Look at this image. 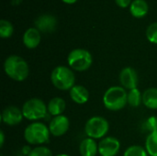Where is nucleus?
Listing matches in <instances>:
<instances>
[{
	"label": "nucleus",
	"mask_w": 157,
	"mask_h": 156,
	"mask_svg": "<svg viewBox=\"0 0 157 156\" xmlns=\"http://www.w3.org/2000/svg\"><path fill=\"white\" fill-rule=\"evenodd\" d=\"M0 136H1L0 146H1V147H3V145H4V143H5V134H4V132H3L2 131H0Z\"/></svg>",
	"instance_id": "27"
},
{
	"label": "nucleus",
	"mask_w": 157,
	"mask_h": 156,
	"mask_svg": "<svg viewBox=\"0 0 157 156\" xmlns=\"http://www.w3.org/2000/svg\"><path fill=\"white\" fill-rule=\"evenodd\" d=\"M70 127V121L66 116L60 115L54 117L49 125V130L52 135L55 137L63 136L67 132Z\"/></svg>",
	"instance_id": "9"
},
{
	"label": "nucleus",
	"mask_w": 157,
	"mask_h": 156,
	"mask_svg": "<svg viewBox=\"0 0 157 156\" xmlns=\"http://www.w3.org/2000/svg\"><path fill=\"white\" fill-rule=\"evenodd\" d=\"M143 104L150 109H157V88L151 87L144 92Z\"/></svg>",
	"instance_id": "18"
},
{
	"label": "nucleus",
	"mask_w": 157,
	"mask_h": 156,
	"mask_svg": "<svg viewBox=\"0 0 157 156\" xmlns=\"http://www.w3.org/2000/svg\"><path fill=\"white\" fill-rule=\"evenodd\" d=\"M65 108H66V103H65V101L63 98L58 97L52 98L49 101L48 106H47L48 112L51 115H52L53 117L62 115L64 112Z\"/></svg>",
	"instance_id": "16"
},
{
	"label": "nucleus",
	"mask_w": 157,
	"mask_h": 156,
	"mask_svg": "<svg viewBox=\"0 0 157 156\" xmlns=\"http://www.w3.org/2000/svg\"><path fill=\"white\" fill-rule=\"evenodd\" d=\"M28 156H53L52 151L44 146H38L30 151Z\"/></svg>",
	"instance_id": "24"
},
{
	"label": "nucleus",
	"mask_w": 157,
	"mask_h": 156,
	"mask_svg": "<svg viewBox=\"0 0 157 156\" xmlns=\"http://www.w3.org/2000/svg\"><path fill=\"white\" fill-rule=\"evenodd\" d=\"M70 97L75 103L83 105L88 101L89 92L85 86L77 85L70 90Z\"/></svg>",
	"instance_id": "14"
},
{
	"label": "nucleus",
	"mask_w": 157,
	"mask_h": 156,
	"mask_svg": "<svg viewBox=\"0 0 157 156\" xmlns=\"http://www.w3.org/2000/svg\"><path fill=\"white\" fill-rule=\"evenodd\" d=\"M50 135L51 132L49 127L41 122H33L29 124L24 131V138L26 142L32 145L48 143Z\"/></svg>",
	"instance_id": "4"
},
{
	"label": "nucleus",
	"mask_w": 157,
	"mask_h": 156,
	"mask_svg": "<svg viewBox=\"0 0 157 156\" xmlns=\"http://www.w3.org/2000/svg\"><path fill=\"white\" fill-rule=\"evenodd\" d=\"M148 4L145 0H133L130 6L131 14L135 17H144L148 13Z\"/></svg>",
	"instance_id": "17"
},
{
	"label": "nucleus",
	"mask_w": 157,
	"mask_h": 156,
	"mask_svg": "<svg viewBox=\"0 0 157 156\" xmlns=\"http://www.w3.org/2000/svg\"><path fill=\"white\" fill-rule=\"evenodd\" d=\"M143 102V94L138 88L130 90L128 93V104L132 108H137Z\"/></svg>",
	"instance_id": "20"
},
{
	"label": "nucleus",
	"mask_w": 157,
	"mask_h": 156,
	"mask_svg": "<svg viewBox=\"0 0 157 156\" xmlns=\"http://www.w3.org/2000/svg\"><path fill=\"white\" fill-rule=\"evenodd\" d=\"M115 2H116V4H117L119 6L123 7V8H125V7L131 6V4L132 3V0H115Z\"/></svg>",
	"instance_id": "26"
},
{
	"label": "nucleus",
	"mask_w": 157,
	"mask_h": 156,
	"mask_svg": "<svg viewBox=\"0 0 157 156\" xmlns=\"http://www.w3.org/2000/svg\"><path fill=\"white\" fill-rule=\"evenodd\" d=\"M62 1L66 3V4H75L77 0H62Z\"/></svg>",
	"instance_id": "28"
},
{
	"label": "nucleus",
	"mask_w": 157,
	"mask_h": 156,
	"mask_svg": "<svg viewBox=\"0 0 157 156\" xmlns=\"http://www.w3.org/2000/svg\"><path fill=\"white\" fill-rule=\"evenodd\" d=\"M67 62L71 69L77 72H84L92 65L93 57L91 53L85 49H75L68 54Z\"/></svg>",
	"instance_id": "5"
},
{
	"label": "nucleus",
	"mask_w": 157,
	"mask_h": 156,
	"mask_svg": "<svg viewBox=\"0 0 157 156\" xmlns=\"http://www.w3.org/2000/svg\"><path fill=\"white\" fill-rule=\"evenodd\" d=\"M123 156H149L145 148L140 145H132L126 149Z\"/></svg>",
	"instance_id": "22"
},
{
	"label": "nucleus",
	"mask_w": 157,
	"mask_h": 156,
	"mask_svg": "<svg viewBox=\"0 0 157 156\" xmlns=\"http://www.w3.org/2000/svg\"><path fill=\"white\" fill-rule=\"evenodd\" d=\"M52 85L59 90H71L75 85V76L72 69L69 67L60 65L55 67L51 74Z\"/></svg>",
	"instance_id": "3"
},
{
	"label": "nucleus",
	"mask_w": 157,
	"mask_h": 156,
	"mask_svg": "<svg viewBox=\"0 0 157 156\" xmlns=\"http://www.w3.org/2000/svg\"><path fill=\"white\" fill-rule=\"evenodd\" d=\"M121 149V143L115 137L103 138L98 143V154L101 156H116Z\"/></svg>",
	"instance_id": "8"
},
{
	"label": "nucleus",
	"mask_w": 157,
	"mask_h": 156,
	"mask_svg": "<svg viewBox=\"0 0 157 156\" xmlns=\"http://www.w3.org/2000/svg\"><path fill=\"white\" fill-rule=\"evenodd\" d=\"M56 156H69L68 154H57Z\"/></svg>",
	"instance_id": "29"
},
{
	"label": "nucleus",
	"mask_w": 157,
	"mask_h": 156,
	"mask_svg": "<svg viewBox=\"0 0 157 156\" xmlns=\"http://www.w3.org/2000/svg\"><path fill=\"white\" fill-rule=\"evenodd\" d=\"M109 121L100 116H95L90 118L85 126V132L88 138L97 140L102 139L109 132Z\"/></svg>",
	"instance_id": "6"
},
{
	"label": "nucleus",
	"mask_w": 157,
	"mask_h": 156,
	"mask_svg": "<svg viewBox=\"0 0 157 156\" xmlns=\"http://www.w3.org/2000/svg\"><path fill=\"white\" fill-rule=\"evenodd\" d=\"M14 32V27L13 25L6 20V19H1L0 20V36L3 39H6L12 36Z\"/></svg>",
	"instance_id": "21"
},
{
	"label": "nucleus",
	"mask_w": 157,
	"mask_h": 156,
	"mask_svg": "<svg viewBox=\"0 0 157 156\" xmlns=\"http://www.w3.org/2000/svg\"><path fill=\"white\" fill-rule=\"evenodd\" d=\"M146 37L150 42L157 44V22L149 25L146 29Z\"/></svg>",
	"instance_id": "23"
},
{
	"label": "nucleus",
	"mask_w": 157,
	"mask_h": 156,
	"mask_svg": "<svg viewBox=\"0 0 157 156\" xmlns=\"http://www.w3.org/2000/svg\"><path fill=\"white\" fill-rule=\"evenodd\" d=\"M145 127L146 129L151 132L157 131V117L156 116H151L148 118V120L145 121Z\"/></svg>",
	"instance_id": "25"
},
{
	"label": "nucleus",
	"mask_w": 157,
	"mask_h": 156,
	"mask_svg": "<svg viewBox=\"0 0 157 156\" xmlns=\"http://www.w3.org/2000/svg\"><path fill=\"white\" fill-rule=\"evenodd\" d=\"M4 70L8 77L17 82L27 79L29 74L28 63L22 57L17 55H11L6 59L4 63Z\"/></svg>",
	"instance_id": "1"
},
{
	"label": "nucleus",
	"mask_w": 157,
	"mask_h": 156,
	"mask_svg": "<svg viewBox=\"0 0 157 156\" xmlns=\"http://www.w3.org/2000/svg\"><path fill=\"white\" fill-rule=\"evenodd\" d=\"M23 118L24 116H23L22 110H20L18 108L15 106L6 107L3 110L2 115H1L2 121L8 126H16L19 124L22 121Z\"/></svg>",
	"instance_id": "11"
},
{
	"label": "nucleus",
	"mask_w": 157,
	"mask_h": 156,
	"mask_svg": "<svg viewBox=\"0 0 157 156\" xmlns=\"http://www.w3.org/2000/svg\"><path fill=\"white\" fill-rule=\"evenodd\" d=\"M145 149L150 156H157V131L149 133L145 141Z\"/></svg>",
	"instance_id": "19"
},
{
	"label": "nucleus",
	"mask_w": 157,
	"mask_h": 156,
	"mask_svg": "<svg viewBox=\"0 0 157 156\" xmlns=\"http://www.w3.org/2000/svg\"><path fill=\"white\" fill-rule=\"evenodd\" d=\"M48 112L45 103L40 98H30L22 107V113L29 120H39L43 119Z\"/></svg>",
	"instance_id": "7"
},
{
	"label": "nucleus",
	"mask_w": 157,
	"mask_h": 156,
	"mask_svg": "<svg viewBox=\"0 0 157 156\" xmlns=\"http://www.w3.org/2000/svg\"><path fill=\"white\" fill-rule=\"evenodd\" d=\"M79 153L81 156H96L98 153V144L94 139H84L79 146Z\"/></svg>",
	"instance_id": "15"
},
{
	"label": "nucleus",
	"mask_w": 157,
	"mask_h": 156,
	"mask_svg": "<svg viewBox=\"0 0 157 156\" xmlns=\"http://www.w3.org/2000/svg\"><path fill=\"white\" fill-rule=\"evenodd\" d=\"M40 42V33L36 28L28 29L23 35V43L28 49H35Z\"/></svg>",
	"instance_id": "13"
},
{
	"label": "nucleus",
	"mask_w": 157,
	"mask_h": 156,
	"mask_svg": "<svg viewBox=\"0 0 157 156\" xmlns=\"http://www.w3.org/2000/svg\"><path fill=\"white\" fill-rule=\"evenodd\" d=\"M120 82L121 86L125 89H134L137 88L139 78L137 72L132 67H125L121 70L120 74Z\"/></svg>",
	"instance_id": "10"
},
{
	"label": "nucleus",
	"mask_w": 157,
	"mask_h": 156,
	"mask_svg": "<svg viewBox=\"0 0 157 156\" xmlns=\"http://www.w3.org/2000/svg\"><path fill=\"white\" fill-rule=\"evenodd\" d=\"M34 24L39 31H41L43 33H51L53 32L56 29L57 19L52 15L44 14L36 18Z\"/></svg>",
	"instance_id": "12"
},
{
	"label": "nucleus",
	"mask_w": 157,
	"mask_h": 156,
	"mask_svg": "<svg viewBox=\"0 0 157 156\" xmlns=\"http://www.w3.org/2000/svg\"><path fill=\"white\" fill-rule=\"evenodd\" d=\"M103 104L110 111H118L128 104V93L122 86H114L107 89L103 96Z\"/></svg>",
	"instance_id": "2"
}]
</instances>
